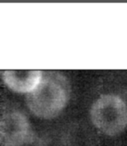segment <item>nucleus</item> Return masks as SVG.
<instances>
[{
	"instance_id": "f257e3e1",
	"label": "nucleus",
	"mask_w": 127,
	"mask_h": 146,
	"mask_svg": "<svg viewBox=\"0 0 127 146\" xmlns=\"http://www.w3.org/2000/svg\"><path fill=\"white\" fill-rule=\"evenodd\" d=\"M69 99V84L58 73L43 74L38 86L28 94L26 104L30 111L39 117L53 118L65 107Z\"/></svg>"
},
{
	"instance_id": "f03ea898",
	"label": "nucleus",
	"mask_w": 127,
	"mask_h": 146,
	"mask_svg": "<svg viewBox=\"0 0 127 146\" xmlns=\"http://www.w3.org/2000/svg\"><path fill=\"white\" fill-rule=\"evenodd\" d=\"M90 118L100 131L115 136L127 126V105L118 96L103 95L92 104Z\"/></svg>"
},
{
	"instance_id": "7ed1b4c3",
	"label": "nucleus",
	"mask_w": 127,
	"mask_h": 146,
	"mask_svg": "<svg viewBox=\"0 0 127 146\" xmlns=\"http://www.w3.org/2000/svg\"><path fill=\"white\" fill-rule=\"evenodd\" d=\"M32 133L24 113L11 107L0 108V145L17 146Z\"/></svg>"
},
{
	"instance_id": "20e7f679",
	"label": "nucleus",
	"mask_w": 127,
	"mask_h": 146,
	"mask_svg": "<svg viewBox=\"0 0 127 146\" xmlns=\"http://www.w3.org/2000/svg\"><path fill=\"white\" fill-rule=\"evenodd\" d=\"M43 77L40 70H5L2 78L5 84L13 91L31 93L38 86Z\"/></svg>"
},
{
	"instance_id": "39448f33",
	"label": "nucleus",
	"mask_w": 127,
	"mask_h": 146,
	"mask_svg": "<svg viewBox=\"0 0 127 146\" xmlns=\"http://www.w3.org/2000/svg\"><path fill=\"white\" fill-rule=\"evenodd\" d=\"M17 146H45L40 137L32 133L27 139Z\"/></svg>"
}]
</instances>
